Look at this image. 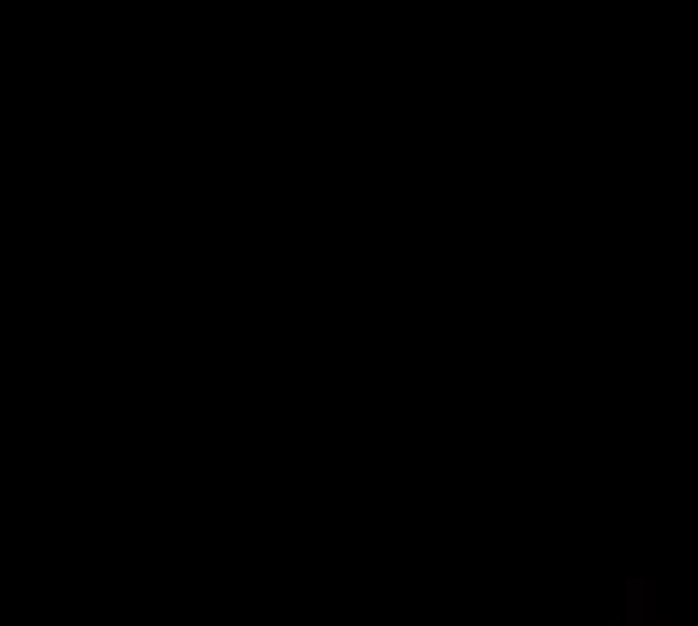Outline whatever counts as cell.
Instances as JSON below:
<instances>
[{
  "label": "cell",
  "mask_w": 698,
  "mask_h": 626,
  "mask_svg": "<svg viewBox=\"0 0 698 626\" xmlns=\"http://www.w3.org/2000/svg\"><path fill=\"white\" fill-rule=\"evenodd\" d=\"M657 590H650V578H633V585H626V626H645L650 614H657Z\"/></svg>",
  "instance_id": "1"
},
{
  "label": "cell",
  "mask_w": 698,
  "mask_h": 626,
  "mask_svg": "<svg viewBox=\"0 0 698 626\" xmlns=\"http://www.w3.org/2000/svg\"><path fill=\"white\" fill-rule=\"evenodd\" d=\"M693 626H698V621H693Z\"/></svg>",
  "instance_id": "2"
}]
</instances>
